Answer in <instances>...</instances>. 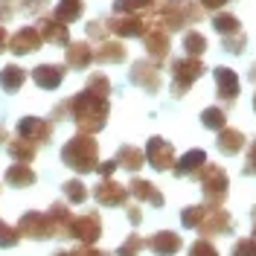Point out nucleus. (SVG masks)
<instances>
[{"label": "nucleus", "instance_id": "f257e3e1", "mask_svg": "<svg viewBox=\"0 0 256 256\" xmlns=\"http://www.w3.org/2000/svg\"><path fill=\"white\" fill-rule=\"evenodd\" d=\"M108 96H111V79L105 73H90L88 84L76 96H70V120L82 134H99L108 126L111 114Z\"/></svg>", "mask_w": 256, "mask_h": 256}, {"label": "nucleus", "instance_id": "f03ea898", "mask_svg": "<svg viewBox=\"0 0 256 256\" xmlns=\"http://www.w3.org/2000/svg\"><path fill=\"white\" fill-rule=\"evenodd\" d=\"M62 163L67 169L79 172V175L96 172V166H99V143L94 140V134H82V131L73 134L62 146Z\"/></svg>", "mask_w": 256, "mask_h": 256}, {"label": "nucleus", "instance_id": "7ed1b4c3", "mask_svg": "<svg viewBox=\"0 0 256 256\" xmlns=\"http://www.w3.org/2000/svg\"><path fill=\"white\" fill-rule=\"evenodd\" d=\"M198 184H201V192H204V204L207 207H222L227 201V192H230V178L218 163H204L201 172H198Z\"/></svg>", "mask_w": 256, "mask_h": 256}, {"label": "nucleus", "instance_id": "20e7f679", "mask_svg": "<svg viewBox=\"0 0 256 256\" xmlns=\"http://www.w3.org/2000/svg\"><path fill=\"white\" fill-rule=\"evenodd\" d=\"M207 73V67L201 58H192V56H180L172 62V96L180 99V96L190 94V88L195 82Z\"/></svg>", "mask_w": 256, "mask_h": 256}, {"label": "nucleus", "instance_id": "39448f33", "mask_svg": "<svg viewBox=\"0 0 256 256\" xmlns=\"http://www.w3.org/2000/svg\"><path fill=\"white\" fill-rule=\"evenodd\" d=\"M108 32L116 38H143L148 26H152V18L143 12H128V15H114L108 18Z\"/></svg>", "mask_w": 256, "mask_h": 256}, {"label": "nucleus", "instance_id": "423d86ee", "mask_svg": "<svg viewBox=\"0 0 256 256\" xmlns=\"http://www.w3.org/2000/svg\"><path fill=\"white\" fill-rule=\"evenodd\" d=\"M128 82L134 84V88H140L146 94H158L160 90V70L158 64L152 62V58H140V62L131 64V70H128Z\"/></svg>", "mask_w": 256, "mask_h": 256}, {"label": "nucleus", "instance_id": "0eeeda50", "mask_svg": "<svg viewBox=\"0 0 256 256\" xmlns=\"http://www.w3.org/2000/svg\"><path fill=\"white\" fill-rule=\"evenodd\" d=\"M146 160L152 163L154 172H169L175 166V146L163 137H148L146 143Z\"/></svg>", "mask_w": 256, "mask_h": 256}, {"label": "nucleus", "instance_id": "6e6552de", "mask_svg": "<svg viewBox=\"0 0 256 256\" xmlns=\"http://www.w3.org/2000/svg\"><path fill=\"white\" fill-rule=\"evenodd\" d=\"M18 233H20L24 239H35V242L52 239V227H50L47 212H38V210L24 212L20 222H18Z\"/></svg>", "mask_w": 256, "mask_h": 256}, {"label": "nucleus", "instance_id": "1a4fd4ad", "mask_svg": "<svg viewBox=\"0 0 256 256\" xmlns=\"http://www.w3.org/2000/svg\"><path fill=\"white\" fill-rule=\"evenodd\" d=\"M102 236V218L99 212H82L70 224V239H79L82 244H96Z\"/></svg>", "mask_w": 256, "mask_h": 256}, {"label": "nucleus", "instance_id": "9d476101", "mask_svg": "<svg viewBox=\"0 0 256 256\" xmlns=\"http://www.w3.org/2000/svg\"><path fill=\"white\" fill-rule=\"evenodd\" d=\"M94 198L99 207H122L128 201V186L116 184L114 178H102L94 186Z\"/></svg>", "mask_w": 256, "mask_h": 256}, {"label": "nucleus", "instance_id": "9b49d317", "mask_svg": "<svg viewBox=\"0 0 256 256\" xmlns=\"http://www.w3.org/2000/svg\"><path fill=\"white\" fill-rule=\"evenodd\" d=\"M18 137H24V140H30L35 146H44L52 140V122L41 120V116H24L18 122Z\"/></svg>", "mask_w": 256, "mask_h": 256}, {"label": "nucleus", "instance_id": "f8f14e48", "mask_svg": "<svg viewBox=\"0 0 256 256\" xmlns=\"http://www.w3.org/2000/svg\"><path fill=\"white\" fill-rule=\"evenodd\" d=\"M143 47H146V52H148V58L160 67V64L169 58V50H172L169 32L160 30V26H148V32L143 35Z\"/></svg>", "mask_w": 256, "mask_h": 256}, {"label": "nucleus", "instance_id": "ddd939ff", "mask_svg": "<svg viewBox=\"0 0 256 256\" xmlns=\"http://www.w3.org/2000/svg\"><path fill=\"white\" fill-rule=\"evenodd\" d=\"M198 233L204 239H212V236H222V233H233V218L224 207H210V212L204 216V222L198 224Z\"/></svg>", "mask_w": 256, "mask_h": 256}, {"label": "nucleus", "instance_id": "4468645a", "mask_svg": "<svg viewBox=\"0 0 256 256\" xmlns=\"http://www.w3.org/2000/svg\"><path fill=\"white\" fill-rule=\"evenodd\" d=\"M212 79H216V90H218V99H227V102H236L242 94V82L239 73L233 67H216L212 70Z\"/></svg>", "mask_w": 256, "mask_h": 256}, {"label": "nucleus", "instance_id": "2eb2a0df", "mask_svg": "<svg viewBox=\"0 0 256 256\" xmlns=\"http://www.w3.org/2000/svg\"><path fill=\"white\" fill-rule=\"evenodd\" d=\"M35 30L41 35L44 44H52V47H67L70 44V32H67V24L56 20V18H41L35 24Z\"/></svg>", "mask_w": 256, "mask_h": 256}, {"label": "nucleus", "instance_id": "dca6fc26", "mask_svg": "<svg viewBox=\"0 0 256 256\" xmlns=\"http://www.w3.org/2000/svg\"><path fill=\"white\" fill-rule=\"evenodd\" d=\"M41 44H44V41H41L38 30H35V26H24V30H18L15 35H9L6 50L15 52V56H30L35 50H41Z\"/></svg>", "mask_w": 256, "mask_h": 256}, {"label": "nucleus", "instance_id": "f3484780", "mask_svg": "<svg viewBox=\"0 0 256 256\" xmlns=\"http://www.w3.org/2000/svg\"><path fill=\"white\" fill-rule=\"evenodd\" d=\"M64 76H67V64H38L32 70V82L41 88V90H56L62 88Z\"/></svg>", "mask_w": 256, "mask_h": 256}, {"label": "nucleus", "instance_id": "a211bd4d", "mask_svg": "<svg viewBox=\"0 0 256 256\" xmlns=\"http://www.w3.org/2000/svg\"><path fill=\"white\" fill-rule=\"evenodd\" d=\"M50 227H52V239H70V224H73V212L64 201H56L47 210Z\"/></svg>", "mask_w": 256, "mask_h": 256}, {"label": "nucleus", "instance_id": "6ab92c4d", "mask_svg": "<svg viewBox=\"0 0 256 256\" xmlns=\"http://www.w3.org/2000/svg\"><path fill=\"white\" fill-rule=\"evenodd\" d=\"M146 248L154 256H175L178 250L184 248V239H180L178 233H172V230H160L152 239H146Z\"/></svg>", "mask_w": 256, "mask_h": 256}, {"label": "nucleus", "instance_id": "aec40b11", "mask_svg": "<svg viewBox=\"0 0 256 256\" xmlns=\"http://www.w3.org/2000/svg\"><path fill=\"white\" fill-rule=\"evenodd\" d=\"M64 64L70 70H88L94 64V47L88 41H70L64 50Z\"/></svg>", "mask_w": 256, "mask_h": 256}, {"label": "nucleus", "instance_id": "412c9836", "mask_svg": "<svg viewBox=\"0 0 256 256\" xmlns=\"http://www.w3.org/2000/svg\"><path fill=\"white\" fill-rule=\"evenodd\" d=\"M128 195H131V198H137V201L152 204V207H163V204H166L163 192H160L154 184L143 180V178H131V184H128Z\"/></svg>", "mask_w": 256, "mask_h": 256}, {"label": "nucleus", "instance_id": "4be33fe9", "mask_svg": "<svg viewBox=\"0 0 256 256\" xmlns=\"http://www.w3.org/2000/svg\"><path fill=\"white\" fill-rule=\"evenodd\" d=\"M204 163H207V152H204V148H190L186 154L178 158V163L172 166V169H175L178 178H195L198 172H201Z\"/></svg>", "mask_w": 256, "mask_h": 256}, {"label": "nucleus", "instance_id": "5701e85b", "mask_svg": "<svg viewBox=\"0 0 256 256\" xmlns=\"http://www.w3.org/2000/svg\"><path fill=\"white\" fill-rule=\"evenodd\" d=\"M248 146V140H244V134H242L239 128H222L218 131V140H216V148L222 152L224 158H233V154H239L242 148Z\"/></svg>", "mask_w": 256, "mask_h": 256}, {"label": "nucleus", "instance_id": "b1692460", "mask_svg": "<svg viewBox=\"0 0 256 256\" xmlns=\"http://www.w3.org/2000/svg\"><path fill=\"white\" fill-rule=\"evenodd\" d=\"M3 180H6V186H12V190H30L38 178H35V172H32L30 163H15V166L6 169Z\"/></svg>", "mask_w": 256, "mask_h": 256}, {"label": "nucleus", "instance_id": "393cba45", "mask_svg": "<svg viewBox=\"0 0 256 256\" xmlns=\"http://www.w3.org/2000/svg\"><path fill=\"white\" fill-rule=\"evenodd\" d=\"M128 58L122 41H102L99 50H94V62L99 64H122Z\"/></svg>", "mask_w": 256, "mask_h": 256}, {"label": "nucleus", "instance_id": "a878e982", "mask_svg": "<svg viewBox=\"0 0 256 256\" xmlns=\"http://www.w3.org/2000/svg\"><path fill=\"white\" fill-rule=\"evenodd\" d=\"M116 166L120 169H128V172H140L146 166V152L143 148H137V146H120V152H116Z\"/></svg>", "mask_w": 256, "mask_h": 256}, {"label": "nucleus", "instance_id": "bb28decb", "mask_svg": "<svg viewBox=\"0 0 256 256\" xmlns=\"http://www.w3.org/2000/svg\"><path fill=\"white\" fill-rule=\"evenodd\" d=\"M6 152L15 163H32L35 154H38V146L24 140V137H15V140H6Z\"/></svg>", "mask_w": 256, "mask_h": 256}, {"label": "nucleus", "instance_id": "cd10ccee", "mask_svg": "<svg viewBox=\"0 0 256 256\" xmlns=\"http://www.w3.org/2000/svg\"><path fill=\"white\" fill-rule=\"evenodd\" d=\"M24 82H26V70L18 67V64H6V67L0 70V88H3L6 94H18V90L24 88Z\"/></svg>", "mask_w": 256, "mask_h": 256}, {"label": "nucleus", "instance_id": "c85d7f7f", "mask_svg": "<svg viewBox=\"0 0 256 256\" xmlns=\"http://www.w3.org/2000/svg\"><path fill=\"white\" fill-rule=\"evenodd\" d=\"M82 15H84V0H58L52 12V18L62 24H76Z\"/></svg>", "mask_w": 256, "mask_h": 256}, {"label": "nucleus", "instance_id": "c756f323", "mask_svg": "<svg viewBox=\"0 0 256 256\" xmlns=\"http://www.w3.org/2000/svg\"><path fill=\"white\" fill-rule=\"evenodd\" d=\"M201 126L218 134L222 128H227V111H224V108H218V105H210V108H204V111H201Z\"/></svg>", "mask_w": 256, "mask_h": 256}, {"label": "nucleus", "instance_id": "7c9ffc66", "mask_svg": "<svg viewBox=\"0 0 256 256\" xmlns=\"http://www.w3.org/2000/svg\"><path fill=\"white\" fill-rule=\"evenodd\" d=\"M62 192H64V201H67V204H84V201H88V195H90V192H88V186L82 184L79 178L64 180Z\"/></svg>", "mask_w": 256, "mask_h": 256}, {"label": "nucleus", "instance_id": "2f4dec72", "mask_svg": "<svg viewBox=\"0 0 256 256\" xmlns=\"http://www.w3.org/2000/svg\"><path fill=\"white\" fill-rule=\"evenodd\" d=\"M212 30L218 32V35H236L242 32V20L236 15H230V12H218V15L212 18Z\"/></svg>", "mask_w": 256, "mask_h": 256}, {"label": "nucleus", "instance_id": "473e14b6", "mask_svg": "<svg viewBox=\"0 0 256 256\" xmlns=\"http://www.w3.org/2000/svg\"><path fill=\"white\" fill-rule=\"evenodd\" d=\"M207 212H210L207 204H192V207H186L184 212H180V224H184L186 230H198V224L204 222Z\"/></svg>", "mask_w": 256, "mask_h": 256}, {"label": "nucleus", "instance_id": "72a5a7b5", "mask_svg": "<svg viewBox=\"0 0 256 256\" xmlns=\"http://www.w3.org/2000/svg\"><path fill=\"white\" fill-rule=\"evenodd\" d=\"M184 50H186V56H192V58H201V56L207 52V38H204L201 32L190 30L184 35Z\"/></svg>", "mask_w": 256, "mask_h": 256}, {"label": "nucleus", "instance_id": "f704fd0d", "mask_svg": "<svg viewBox=\"0 0 256 256\" xmlns=\"http://www.w3.org/2000/svg\"><path fill=\"white\" fill-rule=\"evenodd\" d=\"M146 248V239L143 236H137V233H131L120 248H116V256H140Z\"/></svg>", "mask_w": 256, "mask_h": 256}, {"label": "nucleus", "instance_id": "c9c22d12", "mask_svg": "<svg viewBox=\"0 0 256 256\" xmlns=\"http://www.w3.org/2000/svg\"><path fill=\"white\" fill-rule=\"evenodd\" d=\"M20 239H24V236L18 233V227H12V224H6L3 218H0V248H3V250L18 248V242Z\"/></svg>", "mask_w": 256, "mask_h": 256}, {"label": "nucleus", "instance_id": "e433bc0d", "mask_svg": "<svg viewBox=\"0 0 256 256\" xmlns=\"http://www.w3.org/2000/svg\"><path fill=\"white\" fill-rule=\"evenodd\" d=\"M152 6V0H116L114 3V15H128V12H146Z\"/></svg>", "mask_w": 256, "mask_h": 256}, {"label": "nucleus", "instance_id": "4c0bfd02", "mask_svg": "<svg viewBox=\"0 0 256 256\" xmlns=\"http://www.w3.org/2000/svg\"><path fill=\"white\" fill-rule=\"evenodd\" d=\"M244 47H248V35H244V32H236V35H224V50H227V52L239 56Z\"/></svg>", "mask_w": 256, "mask_h": 256}, {"label": "nucleus", "instance_id": "58836bf2", "mask_svg": "<svg viewBox=\"0 0 256 256\" xmlns=\"http://www.w3.org/2000/svg\"><path fill=\"white\" fill-rule=\"evenodd\" d=\"M190 256H222V254L216 250V244H212L210 239H198L190 248Z\"/></svg>", "mask_w": 256, "mask_h": 256}, {"label": "nucleus", "instance_id": "ea45409f", "mask_svg": "<svg viewBox=\"0 0 256 256\" xmlns=\"http://www.w3.org/2000/svg\"><path fill=\"white\" fill-rule=\"evenodd\" d=\"M230 256H256V239H239L233 244Z\"/></svg>", "mask_w": 256, "mask_h": 256}, {"label": "nucleus", "instance_id": "a19ab883", "mask_svg": "<svg viewBox=\"0 0 256 256\" xmlns=\"http://www.w3.org/2000/svg\"><path fill=\"white\" fill-rule=\"evenodd\" d=\"M50 6V0H20V12L24 15H41Z\"/></svg>", "mask_w": 256, "mask_h": 256}, {"label": "nucleus", "instance_id": "79ce46f5", "mask_svg": "<svg viewBox=\"0 0 256 256\" xmlns=\"http://www.w3.org/2000/svg\"><path fill=\"white\" fill-rule=\"evenodd\" d=\"M88 35H90L94 41H102V38L108 41V26H105L102 20H90V24H88Z\"/></svg>", "mask_w": 256, "mask_h": 256}, {"label": "nucleus", "instance_id": "37998d69", "mask_svg": "<svg viewBox=\"0 0 256 256\" xmlns=\"http://www.w3.org/2000/svg\"><path fill=\"white\" fill-rule=\"evenodd\" d=\"M242 172H244V175H256V140L248 146V160H244Z\"/></svg>", "mask_w": 256, "mask_h": 256}, {"label": "nucleus", "instance_id": "c03bdc74", "mask_svg": "<svg viewBox=\"0 0 256 256\" xmlns=\"http://www.w3.org/2000/svg\"><path fill=\"white\" fill-rule=\"evenodd\" d=\"M50 120H56V122H62V120H70V99L58 102V105L52 108V116H50Z\"/></svg>", "mask_w": 256, "mask_h": 256}, {"label": "nucleus", "instance_id": "a18cd8bd", "mask_svg": "<svg viewBox=\"0 0 256 256\" xmlns=\"http://www.w3.org/2000/svg\"><path fill=\"white\" fill-rule=\"evenodd\" d=\"M73 256H114V254H108V250H99V248H94V244H82V248H76V250H73Z\"/></svg>", "mask_w": 256, "mask_h": 256}, {"label": "nucleus", "instance_id": "49530a36", "mask_svg": "<svg viewBox=\"0 0 256 256\" xmlns=\"http://www.w3.org/2000/svg\"><path fill=\"white\" fill-rule=\"evenodd\" d=\"M116 169H120V166H116V160H102V163L96 166V172H99L102 178H111Z\"/></svg>", "mask_w": 256, "mask_h": 256}, {"label": "nucleus", "instance_id": "de8ad7c7", "mask_svg": "<svg viewBox=\"0 0 256 256\" xmlns=\"http://www.w3.org/2000/svg\"><path fill=\"white\" fill-rule=\"evenodd\" d=\"M126 216H128V222L134 224V227H140V224H143V212H140V207H131V204H128Z\"/></svg>", "mask_w": 256, "mask_h": 256}, {"label": "nucleus", "instance_id": "09e8293b", "mask_svg": "<svg viewBox=\"0 0 256 256\" xmlns=\"http://www.w3.org/2000/svg\"><path fill=\"white\" fill-rule=\"evenodd\" d=\"M195 3H198L204 12H218V9H222L227 0H195Z\"/></svg>", "mask_w": 256, "mask_h": 256}, {"label": "nucleus", "instance_id": "8fccbe9b", "mask_svg": "<svg viewBox=\"0 0 256 256\" xmlns=\"http://www.w3.org/2000/svg\"><path fill=\"white\" fill-rule=\"evenodd\" d=\"M12 18H15V9L9 3H0V24H9Z\"/></svg>", "mask_w": 256, "mask_h": 256}, {"label": "nucleus", "instance_id": "3c124183", "mask_svg": "<svg viewBox=\"0 0 256 256\" xmlns=\"http://www.w3.org/2000/svg\"><path fill=\"white\" fill-rule=\"evenodd\" d=\"M6 44H9V32H6V26L0 24V52H6Z\"/></svg>", "mask_w": 256, "mask_h": 256}, {"label": "nucleus", "instance_id": "603ef678", "mask_svg": "<svg viewBox=\"0 0 256 256\" xmlns=\"http://www.w3.org/2000/svg\"><path fill=\"white\" fill-rule=\"evenodd\" d=\"M250 224H254V239H256V207H250Z\"/></svg>", "mask_w": 256, "mask_h": 256}, {"label": "nucleus", "instance_id": "864d4df0", "mask_svg": "<svg viewBox=\"0 0 256 256\" xmlns=\"http://www.w3.org/2000/svg\"><path fill=\"white\" fill-rule=\"evenodd\" d=\"M248 79H250V82H256V62L250 64V70H248Z\"/></svg>", "mask_w": 256, "mask_h": 256}, {"label": "nucleus", "instance_id": "5fc2aeb1", "mask_svg": "<svg viewBox=\"0 0 256 256\" xmlns=\"http://www.w3.org/2000/svg\"><path fill=\"white\" fill-rule=\"evenodd\" d=\"M6 140H9V134H6V128L0 126V143H6Z\"/></svg>", "mask_w": 256, "mask_h": 256}, {"label": "nucleus", "instance_id": "6e6d98bb", "mask_svg": "<svg viewBox=\"0 0 256 256\" xmlns=\"http://www.w3.org/2000/svg\"><path fill=\"white\" fill-rule=\"evenodd\" d=\"M52 256H73V250H58V254H52Z\"/></svg>", "mask_w": 256, "mask_h": 256}, {"label": "nucleus", "instance_id": "4d7b16f0", "mask_svg": "<svg viewBox=\"0 0 256 256\" xmlns=\"http://www.w3.org/2000/svg\"><path fill=\"white\" fill-rule=\"evenodd\" d=\"M254 111H256V96H254Z\"/></svg>", "mask_w": 256, "mask_h": 256}, {"label": "nucleus", "instance_id": "13d9d810", "mask_svg": "<svg viewBox=\"0 0 256 256\" xmlns=\"http://www.w3.org/2000/svg\"><path fill=\"white\" fill-rule=\"evenodd\" d=\"M0 3H12V0H0Z\"/></svg>", "mask_w": 256, "mask_h": 256}]
</instances>
